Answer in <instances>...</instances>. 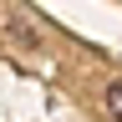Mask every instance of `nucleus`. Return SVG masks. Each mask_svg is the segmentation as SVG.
Wrapping results in <instances>:
<instances>
[{
    "label": "nucleus",
    "instance_id": "nucleus-2",
    "mask_svg": "<svg viewBox=\"0 0 122 122\" xmlns=\"http://www.w3.org/2000/svg\"><path fill=\"white\" fill-rule=\"evenodd\" d=\"M10 36H15V41H20V46H36V36H30V30H25L20 20H15V25H10Z\"/></svg>",
    "mask_w": 122,
    "mask_h": 122
},
{
    "label": "nucleus",
    "instance_id": "nucleus-1",
    "mask_svg": "<svg viewBox=\"0 0 122 122\" xmlns=\"http://www.w3.org/2000/svg\"><path fill=\"white\" fill-rule=\"evenodd\" d=\"M107 117H112V122H122V81H112V86H107Z\"/></svg>",
    "mask_w": 122,
    "mask_h": 122
}]
</instances>
